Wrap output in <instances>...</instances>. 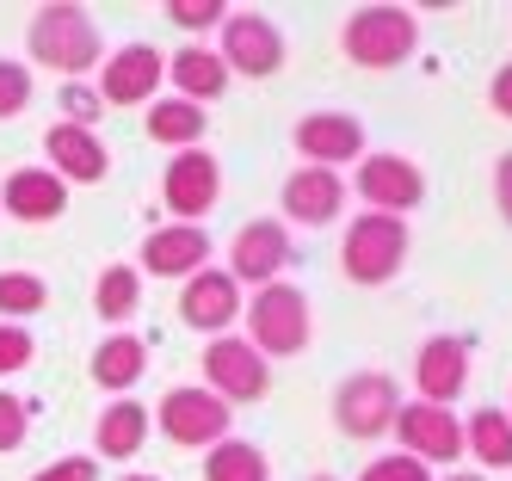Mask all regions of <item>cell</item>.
Segmentation results:
<instances>
[{
  "label": "cell",
  "mask_w": 512,
  "mask_h": 481,
  "mask_svg": "<svg viewBox=\"0 0 512 481\" xmlns=\"http://www.w3.org/2000/svg\"><path fill=\"white\" fill-rule=\"evenodd\" d=\"M358 198L377 216H408L426 198V173L408 155H364L358 161Z\"/></svg>",
  "instance_id": "7c38bea8"
},
{
  "label": "cell",
  "mask_w": 512,
  "mask_h": 481,
  "mask_svg": "<svg viewBox=\"0 0 512 481\" xmlns=\"http://www.w3.org/2000/svg\"><path fill=\"white\" fill-rule=\"evenodd\" d=\"M463 451L482 469H512V420H506V407H475L469 426H463Z\"/></svg>",
  "instance_id": "cb8c5ba5"
},
{
  "label": "cell",
  "mask_w": 512,
  "mask_h": 481,
  "mask_svg": "<svg viewBox=\"0 0 512 481\" xmlns=\"http://www.w3.org/2000/svg\"><path fill=\"white\" fill-rule=\"evenodd\" d=\"M204 383H210L216 401H229V407H241V401H266V389H272V364L253 352L247 340L223 333V340L204 346Z\"/></svg>",
  "instance_id": "52a82bcc"
},
{
  "label": "cell",
  "mask_w": 512,
  "mask_h": 481,
  "mask_svg": "<svg viewBox=\"0 0 512 481\" xmlns=\"http://www.w3.org/2000/svg\"><path fill=\"white\" fill-rule=\"evenodd\" d=\"M179 321L210 333V340H223V333L241 321V284L229 272L204 266L198 278H186V290H179Z\"/></svg>",
  "instance_id": "5bb4252c"
},
{
  "label": "cell",
  "mask_w": 512,
  "mask_h": 481,
  "mask_svg": "<svg viewBox=\"0 0 512 481\" xmlns=\"http://www.w3.org/2000/svg\"><path fill=\"white\" fill-rule=\"evenodd\" d=\"M44 155H50V173L62 185H99L112 173V155H105L99 130H75V124H50L44 130Z\"/></svg>",
  "instance_id": "e0dca14e"
},
{
  "label": "cell",
  "mask_w": 512,
  "mask_h": 481,
  "mask_svg": "<svg viewBox=\"0 0 512 481\" xmlns=\"http://www.w3.org/2000/svg\"><path fill=\"white\" fill-rule=\"evenodd\" d=\"M445 481H488V475H445Z\"/></svg>",
  "instance_id": "f35d334b"
},
{
  "label": "cell",
  "mask_w": 512,
  "mask_h": 481,
  "mask_svg": "<svg viewBox=\"0 0 512 481\" xmlns=\"http://www.w3.org/2000/svg\"><path fill=\"white\" fill-rule=\"evenodd\" d=\"M25 50H31V62L56 68L62 81H81V74H93L99 56H105L99 25H93L87 7H38L31 25H25Z\"/></svg>",
  "instance_id": "6da1fadb"
},
{
  "label": "cell",
  "mask_w": 512,
  "mask_h": 481,
  "mask_svg": "<svg viewBox=\"0 0 512 481\" xmlns=\"http://www.w3.org/2000/svg\"><path fill=\"white\" fill-rule=\"evenodd\" d=\"M142 370H149V346H142L136 333H112V340H99V352H93V383L99 389L130 395L142 383Z\"/></svg>",
  "instance_id": "7402d4cb"
},
{
  "label": "cell",
  "mask_w": 512,
  "mask_h": 481,
  "mask_svg": "<svg viewBox=\"0 0 512 481\" xmlns=\"http://www.w3.org/2000/svg\"><path fill=\"white\" fill-rule=\"evenodd\" d=\"M395 414H401V389L383 370H352V377L334 389V426L358 444H371L383 432H395Z\"/></svg>",
  "instance_id": "8992f818"
},
{
  "label": "cell",
  "mask_w": 512,
  "mask_h": 481,
  "mask_svg": "<svg viewBox=\"0 0 512 481\" xmlns=\"http://www.w3.org/2000/svg\"><path fill=\"white\" fill-rule=\"evenodd\" d=\"M395 438H401V457H414L426 469L463 457V420L451 414V407H432V401H401Z\"/></svg>",
  "instance_id": "9c48e42d"
},
{
  "label": "cell",
  "mask_w": 512,
  "mask_h": 481,
  "mask_svg": "<svg viewBox=\"0 0 512 481\" xmlns=\"http://www.w3.org/2000/svg\"><path fill=\"white\" fill-rule=\"evenodd\" d=\"M358 481H432V469L395 451V457H377V463H364V475H358Z\"/></svg>",
  "instance_id": "836d02e7"
},
{
  "label": "cell",
  "mask_w": 512,
  "mask_h": 481,
  "mask_svg": "<svg viewBox=\"0 0 512 481\" xmlns=\"http://www.w3.org/2000/svg\"><path fill=\"white\" fill-rule=\"evenodd\" d=\"M0 210L19 216V222H56L68 210V185L50 173V167H19L0 185Z\"/></svg>",
  "instance_id": "ffe728a7"
},
{
  "label": "cell",
  "mask_w": 512,
  "mask_h": 481,
  "mask_svg": "<svg viewBox=\"0 0 512 481\" xmlns=\"http://www.w3.org/2000/svg\"><path fill=\"white\" fill-rule=\"evenodd\" d=\"M62 124H75V130H93L99 124V111H105V99H99V87H87V81H62Z\"/></svg>",
  "instance_id": "f1b7e54d"
},
{
  "label": "cell",
  "mask_w": 512,
  "mask_h": 481,
  "mask_svg": "<svg viewBox=\"0 0 512 481\" xmlns=\"http://www.w3.org/2000/svg\"><path fill=\"white\" fill-rule=\"evenodd\" d=\"M247 309V346L260 352L266 364L272 358H297L303 346H309V333H315V321H309V296L297 290V284H266V290H253V303H241Z\"/></svg>",
  "instance_id": "7a4b0ae2"
},
{
  "label": "cell",
  "mask_w": 512,
  "mask_h": 481,
  "mask_svg": "<svg viewBox=\"0 0 512 481\" xmlns=\"http://www.w3.org/2000/svg\"><path fill=\"white\" fill-rule=\"evenodd\" d=\"M401 266H408V222L364 210L352 229H346V241H340V272H346L352 284H364V290H377V284H389Z\"/></svg>",
  "instance_id": "3957f363"
},
{
  "label": "cell",
  "mask_w": 512,
  "mask_h": 481,
  "mask_svg": "<svg viewBox=\"0 0 512 481\" xmlns=\"http://www.w3.org/2000/svg\"><path fill=\"white\" fill-rule=\"evenodd\" d=\"M506 420H512V407H506Z\"/></svg>",
  "instance_id": "60d3db41"
},
{
  "label": "cell",
  "mask_w": 512,
  "mask_h": 481,
  "mask_svg": "<svg viewBox=\"0 0 512 481\" xmlns=\"http://www.w3.org/2000/svg\"><path fill=\"white\" fill-rule=\"evenodd\" d=\"M210 266V235L204 222H167L142 241V272L149 278H198Z\"/></svg>",
  "instance_id": "9a60e30c"
},
{
  "label": "cell",
  "mask_w": 512,
  "mask_h": 481,
  "mask_svg": "<svg viewBox=\"0 0 512 481\" xmlns=\"http://www.w3.org/2000/svg\"><path fill=\"white\" fill-rule=\"evenodd\" d=\"M93 309H99V321H130L142 309V272L136 266H105L99 284H93Z\"/></svg>",
  "instance_id": "4316f807"
},
{
  "label": "cell",
  "mask_w": 512,
  "mask_h": 481,
  "mask_svg": "<svg viewBox=\"0 0 512 481\" xmlns=\"http://www.w3.org/2000/svg\"><path fill=\"white\" fill-rule=\"evenodd\" d=\"M494 204H500V216L512 222V155H500V167H494Z\"/></svg>",
  "instance_id": "8d00e7d4"
},
{
  "label": "cell",
  "mask_w": 512,
  "mask_h": 481,
  "mask_svg": "<svg viewBox=\"0 0 512 481\" xmlns=\"http://www.w3.org/2000/svg\"><path fill=\"white\" fill-rule=\"evenodd\" d=\"M346 204V179L334 167H297L284 179V216L303 222V229H327Z\"/></svg>",
  "instance_id": "ac0fdd59"
},
{
  "label": "cell",
  "mask_w": 512,
  "mask_h": 481,
  "mask_svg": "<svg viewBox=\"0 0 512 481\" xmlns=\"http://www.w3.org/2000/svg\"><path fill=\"white\" fill-rule=\"evenodd\" d=\"M50 303V284L38 272H0V321H25Z\"/></svg>",
  "instance_id": "83f0119b"
},
{
  "label": "cell",
  "mask_w": 512,
  "mask_h": 481,
  "mask_svg": "<svg viewBox=\"0 0 512 481\" xmlns=\"http://www.w3.org/2000/svg\"><path fill=\"white\" fill-rule=\"evenodd\" d=\"M31 358H38V340L19 321H0V377H19Z\"/></svg>",
  "instance_id": "d6a6232c"
},
{
  "label": "cell",
  "mask_w": 512,
  "mask_h": 481,
  "mask_svg": "<svg viewBox=\"0 0 512 481\" xmlns=\"http://www.w3.org/2000/svg\"><path fill=\"white\" fill-rule=\"evenodd\" d=\"M161 198L179 222H198L216 210V198H223V167H216V155H204V148H179V155L167 161V179H161Z\"/></svg>",
  "instance_id": "30bf717a"
},
{
  "label": "cell",
  "mask_w": 512,
  "mask_h": 481,
  "mask_svg": "<svg viewBox=\"0 0 512 481\" xmlns=\"http://www.w3.org/2000/svg\"><path fill=\"white\" fill-rule=\"evenodd\" d=\"M25 432H31V401L0 389V457H13L25 444Z\"/></svg>",
  "instance_id": "4dcf8cb0"
},
{
  "label": "cell",
  "mask_w": 512,
  "mask_h": 481,
  "mask_svg": "<svg viewBox=\"0 0 512 481\" xmlns=\"http://www.w3.org/2000/svg\"><path fill=\"white\" fill-rule=\"evenodd\" d=\"M31 481H99V463H93V457H62V463L38 469Z\"/></svg>",
  "instance_id": "e575fe53"
},
{
  "label": "cell",
  "mask_w": 512,
  "mask_h": 481,
  "mask_svg": "<svg viewBox=\"0 0 512 481\" xmlns=\"http://www.w3.org/2000/svg\"><path fill=\"white\" fill-rule=\"evenodd\" d=\"M315 481H334V475H315Z\"/></svg>",
  "instance_id": "ab89813d"
},
{
  "label": "cell",
  "mask_w": 512,
  "mask_h": 481,
  "mask_svg": "<svg viewBox=\"0 0 512 481\" xmlns=\"http://www.w3.org/2000/svg\"><path fill=\"white\" fill-rule=\"evenodd\" d=\"M161 81H167V56L155 44H124L99 68V99L105 105H155Z\"/></svg>",
  "instance_id": "4fadbf2b"
},
{
  "label": "cell",
  "mask_w": 512,
  "mask_h": 481,
  "mask_svg": "<svg viewBox=\"0 0 512 481\" xmlns=\"http://www.w3.org/2000/svg\"><path fill=\"white\" fill-rule=\"evenodd\" d=\"M204 481H272V463H266L260 444L223 438V444H210V457H204Z\"/></svg>",
  "instance_id": "484cf974"
},
{
  "label": "cell",
  "mask_w": 512,
  "mask_h": 481,
  "mask_svg": "<svg viewBox=\"0 0 512 481\" xmlns=\"http://www.w3.org/2000/svg\"><path fill=\"white\" fill-rule=\"evenodd\" d=\"M229 74H247V81H266V74L284 68V31L266 13H229L223 19V44H216Z\"/></svg>",
  "instance_id": "ba28073f"
},
{
  "label": "cell",
  "mask_w": 512,
  "mask_h": 481,
  "mask_svg": "<svg viewBox=\"0 0 512 481\" xmlns=\"http://www.w3.org/2000/svg\"><path fill=\"white\" fill-rule=\"evenodd\" d=\"M229 420H235V407L216 401L210 389H192V383L167 389L161 407H155V426L167 432V444H179V451H210V444H223Z\"/></svg>",
  "instance_id": "5b68a950"
},
{
  "label": "cell",
  "mask_w": 512,
  "mask_h": 481,
  "mask_svg": "<svg viewBox=\"0 0 512 481\" xmlns=\"http://www.w3.org/2000/svg\"><path fill=\"white\" fill-rule=\"evenodd\" d=\"M284 266H290V229H284V222H266V216L241 222L235 241H229V278L266 290V284H278Z\"/></svg>",
  "instance_id": "8fae6325"
},
{
  "label": "cell",
  "mask_w": 512,
  "mask_h": 481,
  "mask_svg": "<svg viewBox=\"0 0 512 481\" xmlns=\"http://www.w3.org/2000/svg\"><path fill=\"white\" fill-rule=\"evenodd\" d=\"M167 19L179 31H216L229 19V7H223V0H167Z\"/></svg>",
  "instance_id": "1f68e13d"
},
{
  "label": "cell",
  "mask_w": 512,
  "mask_h": 481,
  "mask_svg": "<svg viewBox=\"0 0 512 481\" xmlns=\"http://www.w3.org/2000/svg\"><path fill=\"white\" fill-rule=\"evenodd\" d=\"M204 130H210L204 105H186V99H155L149 105V142H161V148H198Z\"/></svg>",
  "instance_id": "d4e9b609"
},
{
  "label": "cell",
  "mask_w": 512,
  "mask_h": 481,
  "mask_svg": "<svg viewBox=\"0 0 512 481\" xmlns=\"http://www.w3.org/2000/svg\"><path fill=\"white\" fill-rule=\"evenodd\" d=\"M414 383H420V395L432 407H451L463 395V383H469V346L457 333H432L420 346V358H414Z\"/></svg>",
  "instance_id": "d6986e66"
},
{
  "label": "cell",
  "mask_w": 512,
  "mask_h": 481,
  "mask_svg": "<svg viewBox=\"0 0 512 481\" xmlns=\"http://www.w3.org/2000/svg\"><path fill=\"white\" fill-rule=\"evenodd\" d=\"M340 44L358 68H395L408 62L414 44H420V19L408 7H358L340 31Z\"/></svg>",
  "instance_id": "277c9868"
},
{
  "label": "cell",
  "mask_w": 512,
  "mask_h": 481,
  "mask_svg": "<svg viewBox=\"0 0 512 481\" xmlns=\"http://www.w3.org/2000/svg\"><path fill=\"white\" fill-rule=\"evenodd\" d=\"M142 438H149V407H142V401H112L99 414V426H93V451L124 463V457L142 451Z\"/></svg>",
  "instance_id": "603a6c76"
},
{
  "label": "cell",
  "mask_w": 512,
  "mask_h": 481,
  "mask_svg": "<svg viewBox=\"0 0 512 481\" xmlns=\"http://www.w3.org/2000/svg\"><path fill=\"white\" fill-rule=\"evenodd\" d=\"M297 155H309L303 167H334L340 161H364V124L346 111H309L297 124Z\"/></svg>",
  "instance_id": "2e32d148"
},
{
  "label": "cell",
  "mask_w": 512,
  "mask_h": 481,
  "mask_svg": "<svg viewBox=\"0 0 512 481\" xmlns=\"http://www.w3.org/2000/svg\"><path fill=\"white\" fill-rule=\"evenodd\" d=\"M25 105H31V68L13 62V56H0V124L19 118Z\"/></svg>",
  "instance_id": "f546056e"
},
{
  "label": "cell",
  "mask_w": 512,
  "mask_h": 481,
  "mask_svg": "<svg viewBox=\"0 0 512 481\" xmlns=\"http://www.w3.org/2000/svg\"><path fill=\"white\" fill-rule=\"evenodd\" d=\"M167 74H173V87H179L186 105H204V99H223L229 93V68H223V56H216L210 44H186L167 62Z\"/></svg>",
  "instance_id": "44dd1931"
},
{
  "label": "cell",
  "mask_w": 512,
  "mask_h": 481,
  "mask_svg": "<svg viewBox=\"0 0 512 481\" xmlns=\"http://www.w3.org/2000/svg\"><path fill=\"white\" fill-rule=\"evenodd\" d=\"M488 105L500 111V118H512V62L494 68V81H488Z\"/></svg>",
  "instance_id": "d590c367"
},
{
  "label": "cell",
  "mask_w": 512,
  "mask_h": 481,
  "mask_svg": "<svg viewBox=\"0 0 512 481\" xmlns=\"http://www.w3.org/2000/svg\"><path fill=\"white\" fill-rule=\"evenodd\" d=\"M118 481H161V475H118Z\"/></svg>",
  "instance_id": "74e56055"
}]
</instances>
